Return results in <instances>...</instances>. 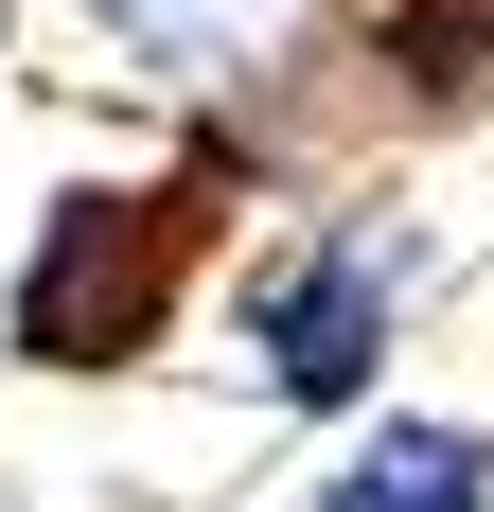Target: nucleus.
<instances>
[{
	"instance_id": "nucleus-6",
	"label": "nucleus",
	"mask_w": 494,
	"mask_h": 512,
	"mask_svg": "<svg viewBox=\"0 0 494 512\" xmlns=\"http://www.w3.org/2000/svg\"><path fill=\"white\" fill-rule=\"evenodd\" d=\"M0 36H18V0H0Z\"/></svg>"
},
{
	"instance_id": "nucleus-5",
	"label": "nucleus",
	"mask_w": 494,
	"mask_h": 512,
	"mask_svg": "<svg viewBox=\"0 0 494 512\" xmlns=\"http://www.w3.org/2000/svg\"><path fill=\"white\" fill-rule=\"evenodd\" d=\"M71 18H89V36L142 71V89H195V106L230 89L265 36H283V0H71Z\"/></svg>"
},
{
	"instance_id": "nucleus-3",
	"label": "nucleus",
	"mask_w": 494,
	"mask_h": 512,
	"mask_svg": "<svg viewBox=\"0 0 494 512\" xmlns=\"http://www.w3.org/2000/svg\"><path fill=\"white\" fill-rule=\"evenodd\" d=\"M283 36L318 53L353 142H477L494 124V0H300Z\"/></svg>"
},
{
	"instance_id": "nucleus-1",
	"label": "nucleus",
	"mask_w": 494,
	"mask_h": 512,
	"mask_svg": "<svg viewBox=\"0 0 494 512\" xmlns=\"http://www.w3.org/2000/svg\"><path fill=\"white\" fill-rule=\"evenodd\" d=\"M247 212H265V177H247L212 124L159 159V177H71V195L18 230L0 354L18 371H159L195 336V301H212V265H230Z\"/></svg>"
},
{
	"instance_id": "nucleus-2",
	"label": "nucleus",
	"mask_w": 494,
	"mask_h": 512,
	"mask_svg": "<svg viewBox=\"0 0 494 512\" xmlns=\"http://www.w3.org/2000/svg\"><path fill=\"white\" fill-rule=\"evenodd\" d=\"M424 283H442V230L406 195H318L265 248L212 265V371H230L247 407H283V424H353L389 389Z\"/></svg>"
},
{
	"instance_id": "nucleus-4",
	"label": "nucleus",
	"mask_w": 494,
	"mask_h": 512,
	"mask_svg": "<svg viewBox=\"0 0 494 512\" xmlns=\"http://www.w3.org/2000/svg\"><path fill=\"white\" fill-rule=\"evenodd\" d=\"M283 512H494V424L459 407H353V442Z\"/></svg>"
}]
</instances>
